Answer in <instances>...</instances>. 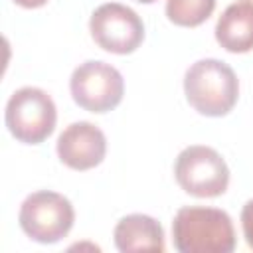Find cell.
<instances>
[{
	"label": "cell",
	"instance_id": "cell-1",
	"mask_svg": "<svg viewBox=\"0 0 253 253\" xmlns=\"http://www.w3.org/2000/svg\"><path fill=\"white\" fill-rule=\"evenodd\" d=\"M172 241L180 253H231L235 229L227 211L206 206H184L172 221Z\"/></svg>",
	"mask_w": 253,
	"mask_h": 253
},
{
	"label": "cell",
	"instance_id": "cell-2",
	"mask_svg": "<svg viewBox=\"0 0 253 253\" xmlns=\"http://www.w3.org/2000/svg\"><path fill=\"white\" fill-rule=\"evenodd\" d=\"M184 93L200 115L223 117L237 103L239 81L225 61L206 57L188 67L184 75Z\"/></svg>",
	"mask_w": 253,
	"mask_h": 253
},
{
	"label": "cell",
	"instance_id": "cell-3",
	"mask_svg": "<svg viewBox=\"0 0 253 253\" xmlns=\"http://www.w3.org/2000/svg\"><path fill=\"white\" fill-rule=\"evenodd\" d=\"M4 119L16 140L24 144H40L55 128L57 109L43 89L22 87L10 95Z\"/></svg>",
	"mask_w": 253,
	"mask_h": 253
},
{
	"label": "cell",
	"instance_id": "cell-4",
	"mask_svg": "<svg viewBox=\"0 0 253 253\" xmlns=\"http://www.w3.org/2000/svg\"><path fill=\"white\" fill-rule=\"evenodd\" d=\"M18 221L30 239L45 245L57 243L71 231L75 210L63 194L40 190L22 202Z\"/></svg>",
	"mask_w": 253,
	"mask_h": 253
},
{
	"label": "cell",
	"instance_id": "cell-5",
	"mask_svg": "<svg viewBox=\"0 0 253 253\" xmlns=\"http://www.w3.org/2000/svg\"><path fill=\"white\" fill-rule=\"evenodd\" d=\"M174 176L178 186L196 198H217L229 186V168L223 156L204 144L186 146L178 154Z\"/></svg>",
	"mask_w": 253,
	"mask_h": 253
},
{
	"label": "cell",
	"instance_id": "cell-6",
	"mask_svg": "<svg viewBox=\"0 0 253 253\" xmlns=\"http://www.w3.org/2000/svg\"><path fill=\"white\" fill-rule=\"evenodd\" d=\"M69 89L81 109L89 113H109L123 101L125 79L111 63L89 59L73 69Z\"/></svg>",
	"mask_w": 253,
	"mask_h": 253
},
{
	"label": "cell",
	"instance_id": "cell-7",
	"mask_svg": "<svg viewBox=\"0 0 253 253\" xmlns=\"http://www.w3.org/2000/svg\"><path fill=\"white\" fill-rule=\"evenodd\" d=\"M89 32L101 49L117 55L132 53L144 40L140 16L119 2H107L95 8L89 20Z\"/></svg>",
	"mask_w": 253,
	"mask_h": 253
},
{
	"label": "cell",
	"instance_id": "cell-8",
	"mask_svg": "<svg viewBox=\"0 0 253 253\" xmlns=\"http://www.w3.org/2000/svg\"><path fill=\"white\" fill-rule=\"evenodd\" d=\"M57 156L71 170H91L99 166L107 154L105 132L87 121L71 123L57 136Z\"/></svg>",
	"mask_w": 253,
	"mask_h": 253
},
{
	"label": "cell",
	"instance_id": "cell-9",
	"mask_svg": "<svg viewBox=\"0 0 253 253\" xmlns=\"http://www.w3.org/2000/svg\"><path fill=\"white\" fill-rule=\"evenodd\" d=\"M115 245L123 253L132 251H158L166 249L162 225L146 213H128L119 219L113 231Z\"/></svg>",
	"mask_w": 253,
	"mask_h": 253
},
{
	"label": "cell",
	"instance_id": "cell-10",
	"mask_svg": "<svg viewBox=\"0 0 253 253\" xmlns=\"http://www.w3.org/2000/svg\"><path fill=\"white\" fill-rule=\"evenodd\" d=\"M217 43L231 53H247L253 49V4H229L215 24Z\"/></svg>",
	"mask_w": 253,
	"mask_h": 253
},
{
	"label": "cell",
	"instance_id": "cell-11",
	"mask_svg": "<svg viewBox=\"0 0 253 253\" xmlns=\"http://www.w3.org/2000/svg\"><path fill=\"white\" fill-rule=\"evenodd\" d=\"M215 10V0H166V16L182 28L204 24Z\"/></svg>",
	"mask_w": 253,
	"mask_h": 253
},
{
	"label": "cell",
	"instance_id": "cell-12",
	"mask_svg": "<svg viewBox=\"0 0 253 253\" xmlns=\"http://www.w3.org/2000/svg\"><path fill=\"white\" fill-rule=\"evenodd\" d=\"M241 227H243V235H245L247 245L253 249V198L241 210Z\"/></svg>",
	"mask_w": 253,
	"mask_h": 253
},
{
	"label": "cell",
	"instance_id": "cell-13",
	"mask_svg": "<svg viewBox=\"0 0 253 253\" xmlns=\"http://www.w3.org/2000/svg\"><path fill=\"white\" fill-rule=\"evenodd\" d=\"M18 6H22V8H40V6H43L47 0H14Z\"/></svg>",
	"mask_w": 253,
	"mask_h": 253
},
{
	"label": "cell",
	"instance_id": "cell-14",
	"mask_svg": "<svg viewBox=\"0 0 253 253\" xmlns=\"http://www.w3.org/2000/svg\"><path fill=\"white\" fill-rule=\"evenodd\" d=\"M136 2H140V4H152V2H156V0H136Z\"/></svg>",
	"mask_w": 253,
	"mask_h": 253
},
{
	"label": "cell",
	"instance_id": "cell-15",
	"mask_svg": "<svg viewBox=\"0 0 253 253\" xmlns=\"http://www.w3.org/2000/svg\"><path fill=\"white\" fill-rule=\"evenodd\" d=\"M245 2H251V4H253V0H245Z\"/></svg>",
	"mask_w": 253,
	"mask_h": 253
}]
</instances>
